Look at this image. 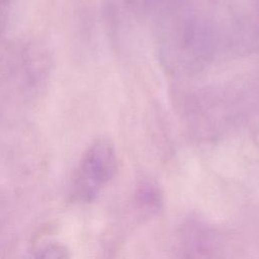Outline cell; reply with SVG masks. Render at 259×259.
Returning a JSON list of instances; mask_svg holds the SVG:
<instances>
[{
	"mask_svg": "<svg viewBox=\"0 0 259 259\" xmlns=\"http://www.w3.org/2000/svg\"><path fill=\"white\" fill-rule=\"evenodd\" d=\"M116 156L113 145L107 139L92 143L78 166L73 183V193L81 201L92 200L113 177Z\"/></svg>",
	"mask_w": 259,
	"mask_h": 259,
	"instance_id": "6da1fadb",
	"label": "cell"
},
{
	"mask_svg": "<svg viewBox=\"0 0 259 259\" xmlns=\"http://www.w3.org/2000/svg\"><path fill=\"white\" fill-rule=\"evenodd\" d=\"M40 257H66L65 247L59 244H48L39 251Z\"/></svg>",
	"mask_w": 259,
	"mask_h": 259,
	"instance_id": "7a4b0ae2",
	"label": "cell"
}]
</instances>
